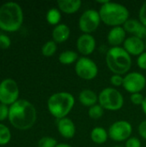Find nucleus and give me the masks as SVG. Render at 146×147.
<instances>
[{
	"instance_id": "f257e3e1",
	"label": "nucleus",
	"mask_w": 146,
	"mask_h": 147,
	"mask_svg": "<svg viewBox=\"0 0 146 147\" xmlns=\"http://www.w3.org/2000/svg\"><path fill=\"white\" fill-rule=\"evenodd\" d=\"M9 121L18 130L30 129L36 122L37 112L35 107L29 101L19 99L9 106Z\"/></svg>"
},
{
	"instance_id": "f03ea898",
	"label": "nucleus",
	"mask_w": 146,
	"mask_h": 147,
	"mask_svg": "<svg viewBox=\"0 0 146 147\" xmlns=\"http://www.w3.org/2000/svg\"><path fill=\"white\" fill-rule=\"evenodd\" d=\"M23 22V12L15 2H7L0 6V29L5 32L17 31Z\"/></svg>"
},
{
	"instance_id": "7ed1b4c3",
	"label": "nucleus",
	"mask_w": 146,
	"mask_h": 147,
	"mask_svg": "<svg viewBox=\"0 0 146 147\" xmlns=\"http://www.w3.org/2000/svg\"><path fill=\"white\" fill-rule=\"evenodd\" d=\"M99 14L102 22L108 26L120 27L129 19V10L123 4L108 2L101 6Z\"/></svg>"
},
{
	"instance_id": "20e7f679",
	"label": "nucleus",
	"mask_w": 146,
	"mask_h": 147,
	"mask_svg": "<svg viewBox=\"0 0 146 147\" xmlns=\"http://www.w3.org/2000/svg\"><path fill=\"white\" fill-rule=\"evenodd\" d=\"M75 104L73 95L69 92H57L52 94L47 101L49 113L58 120L65 118L72 110Z\"/></svg>"
},
{
	"instance_id": "39448f33",
	"label": "nucleus",
	"mask_w": 146,
	"mask_h": 147,
	"mask_svg": "<svg viewBox=\"0 0 146 147\" xmlns=\"http://www.w3.org/2000/svg\"><path fill=\"white\" fill-rule=\"evenodd\" d=\"M106 63L108 69L118 75L126 74L132 66L131 55L120 47H111L106 54Z\"/></svg>"
},
{
	"instance_id": "423d86ee",
	"label": "nucleus",
	"mask_w": 146,
	"mask_h": 147,
	"mask_svg": "<svg viewBox=\"0 0 146 147\" xmlns=\"http://www.w3.org/2000/svg\"><path fill=\"white\" fill-rule=\"evenodd\" d=\"M99 104L106 110L117 111L124 105V97L116 89L108 87L103 89L98 95Z\"/></svg>"
},
{
	"instance_id": "0eeeda50",
	"label": "nucleus",
	"mask_w": 146,
	"mask_h": 147,
	"mask_svg": "<svg viewBox=\"0 0 146 147\" xmlns=\"http://www.w3.org/2000/svg\"><path fill=\"white\" fill-rule=\"evenodd\" d=\"M19 94L18 84L14 79L6 78L0 83V103L10 106L19 100Z\"/></svg>"
},
{
	"instance_id": "6e6552de",
	"label": "nucleus",
	"mask_w": 146,
	"mask_h": 147,
	"mask_svg": "<svg viewBox=\"0 0 146 147\" xmlns=\"http://www.w3.org/2000/svg\"><path fill=\"white\" fill-rule=\"evenodd\" d=\"M101 22L99 11L96 9H87L81 15L78 21V27L83 34H90L98 28Z\"/></svg>"
},
{
	"instance_id": "1a4fd4ad",
	"label": "nucleus",
	"mask_w": 146,
	"mask_h": 147,
	"mask_svg": "<svg viewBox=\"0 0 146 147\" xmlns=\"http://www.w3.org/2000/svg\"><path fill=\"white\" fill-rule=\"evenodd\" d=\"M75 71L83 80H92L98 74V66L95 61L87 57H81L76 62Z\"/></svg>"
},
{
	"instance_id": "9d476101",
	"label": "nucleus",
	"mask_w": 146,
	"mask_h": 147,
	"mask_svg": "<svg viewBox=\"0 0 146 147\" xmlns=\"http://www.w3.org/2000/svg\"><path fill=\"white\" fill-rule=\"evenodd\" d=\"M132 133L133 127L130 122L126 121H117L110 126L108 136L114 141L122 142L131 138Z\"/></svg>"
},
{
	"instance_id": "9b49d317",
	"label": "nucleus",
	"mask_w": 146,
	"mask_h": 147,
	"mask_svg": "<svg viewBox=\"0 0 146 147\" xmlns=\"http://www.w3.org/2000/svg\"><path fill=\"white\" fill-rule=\"evenodd\" d=\"M146 78L145 77L139 72L133 71L126 74L124 77L123 87L124 89L131 93H140L145 87Z\"/></svg>"
},
{
	"instance_id": "f8f14e48",
	"label": "nucleus",
	"mask_w": 146,
	"mask_h": 147,
	"mask_svg": "<svg viewBox=\"0 0 146 147\" xmlns=\"http://www.w3.org/2000/svg\"><path fill=\"white\" fill-rule=\"evenodd\" d=\"M76 45L78 52L84 57L91 54L95 51L96 42L93 35L89 34H83L78 37Z\"/></svg>"
},
{
	"instance_id": "ddd939ff",
	"label": "nucleus",
	"mask_w": 146,
	"mask_h": 147,
	"mask_svg": "<svg viewBox=\"0 0 146 147\" xmlns=\"http://www.w3.org/2000/svg\"><path fill=\"white\" fill-rule=\"evenodd\" d=\"M123 44V48L129 53V55L139 56L145 49V42L142 39L133 35L126 38Z\"/></svg>"
},
{
	"instance_id": "4468645a",
	"label": "nucleus",
	"mask_w": 146,
	"mask_h": 147,
	"mask_svg": "<svg viewBox=\"0 0 146 147\" xmlns=\"http://www.w3.org/2000/svg\"><path fill=\"white\" fill-rule=\"evenodd\" d=\"M123 28L126 33L132 34L133 36L139 37L142 40L146 39V27L137 19L129 18L123 25Z\"/></svg>"
},
{
	"instance_id": "2eb2a0df",
	"label": "nucleus",
	"mask_w": 146,
	"mask_h": 147,
	"mask_svg": "<svg viewBox=\"0 0 146 147\" xmlns=\"http://www.w3.org/2000/svg\"><path fill=\"white\" fill-rule=\"evenodd\" d=\"M57 128L59 134L65 139H72L76 134V126L74 122L66 117L58 120Z\"/></svg>"
},
{
	"instance_id": "dca6fc26",
	"label": "nucleus",
	"mask_w": 146,
	"mask_h": 147,
	"mask_svg": "<svg viewBox=\"0 0 146 147\" xmlns=\"http://www.w3.org/2000/svg\"><path fill=\"white\" fill-rule=\"evenodd\" d=\"M126 32L125 31L123 27H114L109 30L107 39L109 45L112 46V47H120V44L124 43L126 39Z\"/></svg>"
},
{
	"instance_id": "f3484780",
	"label": "nucleus",
	"mask_w": 146,
	"mask_h": 147,
	"mask_svg": "<svg viewBox=\"0 0 146 147\" xmlns=\"http://www.w3.org/2000/svg\"><path fill=\"white\" fill-rule=\"evenodd\" d=\"M71 34V30L70 28L64 23L59 24L55 26V28L52 29V40L55 41L56 43H63L65 42Z\"/></svg>"
},
{
	"instance_id": "a211bd4d",
	"label": "nucleus",
	"mask_w": 146,
	"mask_h": 147,
	"mask_svg": "<svg viewBox=\"0 0 146 147\" xmlns=\"http://www.w3.org/2000/svg\"><path fill=\"white\" fill-rule=\"evenodd\" d=\"M59 9L65 14H74L82 6L81 0H59L57 2Z\"/></svg>"
},
{
	"instance_id": "6ab92c4d",
	"label": "nucleus",
	"mask_w": 146,
	"mask_h": 147,
	"mask_svg": "<svg viewBox=\"0 0 146 147\" xmlns=\"http://www.w3.org/2000/svg\"><path fill=\"white\" fill-rule=\"evenodd\" d=\"M78 100L82 105L90 108L97 103L98 96L96 95L95 91L89 89H84L79 93Z\"/></svg>"
},
{
	"instance_id": "aec40b11",
	"label": "nucleus",
	"mask_w": 146,
	"mask_h": 147,
	"mask_svg": "<svg viewBox=\"0 0 146 147\" xmlns=\"http://www.w3.org/2000/svg\"><path fill=\"white\" fill-rule=\"evenodd\" d=\"M108 132H107L106 129L101 127H96L92 129L90 133V139L91 140L97 144V145H102L104 144L108 138Z\"/></svg>"
},
{
	"instance_id": "412c9836",
	"label": "nucleus",
	"mask_w": 146,
	"mask_h": 147,
	"mask_svg": "<svg viewBox=\"0 0 146 147\" xmlns=\"http://www.w3.org/2000/svg\"><path fill=\"white\" fill-rule=\"evenodd\" d=\"M78 60V55L72 50H67L61 53L59 56V61L62 65H71Z\"/></svg>"
},
{
	"instance_id": "4be33fe9",
	"label": "nucleus",
	"mask_w": 146,
	"mask_h": 147,
	"mask_svg": "<svg viewBox=\"0 0 146 147\" xmlns=\"http://www.w3.org/2000/svg\"><path fill=\"white\" fill-rule=\"evenodd\" d=\"M46 18L47 22L50 25L57 26V25H59V23L61 20V13L58 9L52 8L47 11Z\"/></svg>"
},
{
	"instance_id": "5701e85b",
	"label": "nucleus",
	"mask_w": 146,
	"mask_h": 147,
	"mask_svg": "<svg viewBox=\"0 0 146 147\" xmlns=\"http://www.w3.org/2000/svg\"><path fill=\"white\" fill-rule=\"evenodd\" d=\"M57 51V43L53 40L46 41L41 47L42 55L45 57H52L55 54Z\"/></svg>"
},
{
	"instance_id": "b1692460",
	"label": "nucleus",
	"mask_w": 146,
	"mask_h": 147,
	"mask_svg": "<svg viewBox=\"0 0 146 147\" xmlns=\"http://www.w3.org/2000/svg\"><path fill=\"white\" fill-rule=\"evenodd\" d=\"M11 140V132L9 128L0 123V146H5Z\"/></svg>"
},
{
	"instance_id": "393cba45",
	"label": "nucleus",
	"mask_w": 146,
	"mask_h": 147,
	"mask_svg": "<svg viewBox=\"0 0 146 147\" xmlns=\"http://www.w3.org/2000/svg\"><path fill=\"white\" fill-rule=\"evenodd\" d=\"M104 114V109L100 104H96L90 107L88 110L89 116L93 120H98L102 117Z\"/></svg>"
},
{
	"instance_id": "a878e982",
	"label": "nucleus",
	"mask_w": 146,
	"mask_h": 147,
	"mask_svg": "<svg viewBox=\"0 0 146 147\" xmlns=\"http://www.w3.org/2000/svg\"><path fill=\"white\" fill-rule=\"evenodd\" d=\"M57 145H58L57 140L49 136L42 137L38 141V147H56Z\"/></svg>"
},
{
	"instance_id": "bb28decb",
	"label": "nucleus",
	"mask_w": 146,
	"mask_h": 147,
	"mask_svg": "<svg viewBox=\"0 0 146 147\" xmlns=\"http://www.w3.org/2000/svg\"><path fill=\"white\" fill-rule=\"evenodd\" d=\"M10 45H11L10 38L4 34H0V48L8 49L10 47Z\"/></svg>"
},
{
	"instance_id": "cd10ccee",
	"label": "nucleus",
	"mask_w": 146,
	"mask_h": 147,
	"mask_svg": "<svg viewBox=\"0 0 146 147\" xmlns=\"http://www.w3.org/2000/svg\"><path fill=\"white\" fill-rule=\"evenodd\" d=\"M123 82H124V78L121 75H118V74H114L111 78H110V83L112 85L115 86V87H120L123 85Z\"/></svg>"
},
{
	"instance_id": "c85d7f7f",
	"label": "nucleus",
	"mask_w": 146,
	"mask_h": 147,
	"mask_svg": "<svg viewBox=\"0 0 146 147\" xmlns=\"http://www.w3.org/2000/svg\"><path fill=\"white\" fill-rule=\"evenodd\" d=\"M130 100H131L132 103L134 105H142V103L145 100V97L141 93H134V94L131 95Z\"/></svg>"
},
{
	"instance_id": "c756f323",
	"label": "nucleus",
	"mask_w": 146,
	"mask_h": 147,
	"mask_svg": "<svg viewBox=\"0 0 146 147\" xmlns=\"http://www.w3.org/2000/svg\"><path fill=\"white\" fill-rule=\"evenodd\" d=\"M9 107L0 103V121H3L6 119H9Z\"/></svg>"
},
{
	"instance_id": "7c9ffc66",
	"label": "nucleus",
	"mask_w": 146,
	"mask_h": 147,
	"mask_svg": "<svg viewBox=\"0 0 146 147\" xmlns=\"http://www.w3.org/2000/svg\"><path fill=\"white\" fill-rule=\"evenodd\" d=\"M139 22L146 27V1L141 5L139 11Z\"/></svg>"
},
{
	"instance_id": "2f4dec72",
	"label": "nucleus",
	"mask_w": 146,
	"mask_h": 147,
	"mask_svg": "<svg viewBox=\"0 0 146 147\" xmlns=\"http://www.w3.org/2000/svg\"><path fill=\"white\" fill-rule=\"evenodd\" d=\"M126 147H141V142L138 138L131 137L126 141Z\"/></svg>"
},
{
	"instance_id": "473e14b6",
	"label": "nucleus",
	"mask_w": 146,
	"mask_h": 147,
	"mask_svg": "<svg viewBox=\"0 0 146 147\" xmlns=\"http://www.w3.org/2000/svg\"><path fill=\"white\" fill-rule=\"evenodd\" d=\"M137 65L140 69L146 70V52H144L138 57Z\"/></svg>"
},
{
	"instance_id": "72a5a7b5",
	"label": "nucleus",
	"mask_w": 146,
	"mask_h": 147,
	"mask_svg": "<svg viewBox=\"0 0 146 147\" xmlns=\"http://www.w3.org/2000/svg\"><path fill=\"white\" fill-rule=\"evenodd\" d=\"M138 129H139V134L140 137L146 140V120L145 121H143L139 124Z\"/></svg>"
},
{
	"instance_id": "f704fd0d",
	"label": "nucleus",
	"mask_w": 146,
	"mask_h": 147,
	"mask_svg": "<svg viewBox=\"0 0 146 147\" xmlns=\"http://www.w3.org/2000/svg\"><path fill=\"white\" fill-rule=\"evenodd\" d=\"M141 107H142V110H143L144 114L146 115V96L145 97V100H144V102H143Z\"/></svg>"
},
{
	"instance_id": "c9c22d12",
	"label": "nucleus",
	"mask_w": 146,
	"mask_h": 147,
	"mask_svg": "<svg viewBox=\"0 0 146 147\" xmlns=\"http://www.w3.org/2000/svg\"><path fill=\"white\" fill-rule=\"evenodd\" d=\"M108 2H109L108 0H96V3H97L102 4L101 6H102V5L106 4V3H108Z\"/></svg>"
},
{
	"instance_id": "e433bc0d",
	"label": "nucleus",
	"mask_w": 146,
	"mask_h": 147,
	"mask_svg": "<svg viewBox=\"0 0 146 147\" xmlns=\"http://www.w3.org/2000/svg\"><path fill=\"white\" fill-rule=\"evenodd\" d=\"M56 147H72L71 146L68 145V144H65V143H61V144H58Z\"/></svg>"
},
{
	"instance_id": "4c0bfd02",
	"label": "nucleus",
	"mask_w": 146,
	"mask_h": 147,
	"mask_svg": "<svg viewBox=\"0 0 146 147\" xmlns=\"http://www.w3.org/2000/svg\"><path fill=\"white\" fill-rule=\"evenodd\" d=\"M145 49H146V39H145Z\"/></svg>"
},
{
	"instance_id": "58836bf2",
	"label": "nucleus",
	"mask_w": 146,
	"mask_h": 147,
	"mask_svg": "<svg viewBox=\"0 0 146 147\" xmlns=\"http://www.w3.org/2000/svg\"><path fill=\"white\" fill-rule=\"evenodd\" d=\"M114 147H123V146H114Z\"/></svg>"
}]
</instances>
